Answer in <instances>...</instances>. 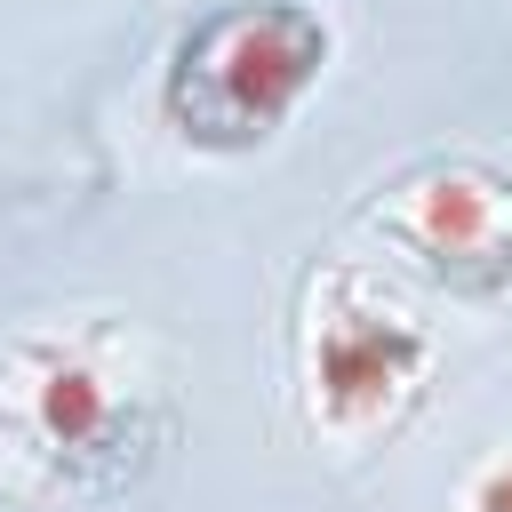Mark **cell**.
I'll return each mask as SVG.
<instances>
[{
	"label": "cell",
	"mask_w": 512,
	"mask_h": 512,
	"mask_svg": "<svg viewBox=\"0 0 512 512\" xmlns=\"http://www.w3.org/2000/svg\"><path fill=\"white\" fill-rule=\"evenodd\" d=\"M320 64H328V24L304 0H232V8H208L176 40L160 104L184 144L248 152L296 112Z\"/></svg>",
	"instance_id": "1"
},
{
	"label": "cell",
	"mask_w": 512,
	"mask_h": 512,
	"mask_svg": "<svg viewBox=\"0 0 512 512\" xmlns=\"http://www.w3.org/2000/svg\"><path fill=\"white\" fill-rule=\"evenodd\" d=\"M376 224L464 296H504L512 288V176L488 168V160L408 168L376 200Z\"/></svg>",
	"instance_id": "2"
},
{
	"label": "cell",
	"mask_w": 512,
	"mask_h": 512,
	"mask_svg": "<svg viewBox=\"0 0 512 512\" xmlns=\"http://www.w3.org/2000/svg\"><path fill=\"white\" fill-rule=\"evenodd\" d=\"M416 360H424V336L408 328V312L384 304V296H368L360 280H336V304H328V320L312 328L320 408H328L336 424L376 416V408L416 376Z\"/></svg>",
	"instance_id": "3"
},
{
	"label": "cell",
	"mask_w": 512,
	"mask_h": 512,
	"mask_svg": "<svg viewBox=\"0 0 512 512\" xmlns=\"http://www.w3.org/2000/svg\"><path fill=\"white\" fill-rule=\"evenodd\" d=\"M32 424L48 448L64 456H96V440L112 432V376H96L72 352H32Z\"/></svg>",
	"instance_id": "4"
}]
</instances>
